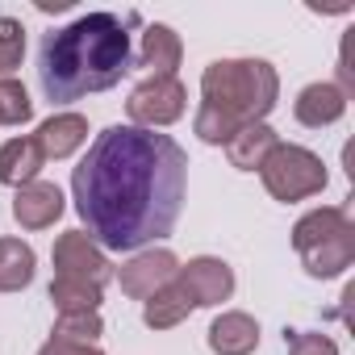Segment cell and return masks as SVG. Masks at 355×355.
<instances>
[{
    "mask_svg": "<svg viewBox=\"0 0 355 355\" xmlns=\"http://www.w3.org/2000/svg\"><path fill=\"white\" fill-rule=\"evenodd\" d=\"M343 226H351L347 209H338V205L309 209V214L297 218V226H293V247L301 251V247H309V243H318V239H326V234H334V230H343Z\"/></svg>",
    "mask_w": 355,
    "mask_h": 355,
    "instance_id": "20",
    "label": "cell"
},
{
    "mask_svg": "<svg viewBox=\"0 0 355 355\" xmlns=\"http://www.w3.org/2000/svg\"><path fill=\"white\" fill-rule=\"evenodd\" d=\"M184 109H189V88L175 76H146L125 101L130 125L138 130H163L171 121H180Z\"/></svg>",
    "mask_w": 355,
    "mask_h": 355,
    "instance_id": "5",
    "label": "cell"
},
{
    "mask_svg": "<svg viewBox=\"0 0 355 355\" xmlns=\"http://www.w3.org/2000/svg\"><path fill=\"white\" fill-rule=\"evenodd\" d=\"M276 142H280V134H276L268 121H255V125H243V130L226 142V159H230V167H239V171H259L263 159L276 150Z\"/></svg>",
    "mask_w": 355,
    "mask_h": 355,
    "instance_id": "16",
    "label": "cell"
},
{
    "mask_svg": "<svg viewBox=\"0 0 355 355\" xmlns=\"http://www.w3.org/2000/svg\"><path fill=\"white\" fill-rule=\"evenodd\" d=\"M259 180L268 189L272 201L280 205H293V201H305V197H318L326 189V163L322 155H313L309 146H297V142H276V150L263 159L259 167Z\"/></svg>",
    "mask_w": 355,
    "mask_h": 355,
    "instance_id": "4",
    "label": "cell"
},
{
    "mask_svg": "<svg viewBox=\"0 0 355 355\" xmlns=\"http://www.w3.org/2000/svg\"><path fill=\"white\" fill-rule=\"evenodd\" d=\"M280 101V76L268 59H214L201 71V105L234 125L263 121Z\"/></svg>",
    "mask_w": 355,
    "mask_h": 355,
    "instance_id": "3",
    "label": "cell"
},
{
    "mask_svg": "<svg viewBox=\"0 0 355 355\" xmlns=\"http://www.w3.org/2000/svg\"><path fill=\"white\" fill-rule=\"evenodd\" d=\"M63 209H67L63 193L51 180H34V184L17 189V197H13V222L21 230H46L63 218Z\"/></svg>",
    "mask_w": 355,
    "mask_h": 355,
    "instance_id": "10",
    "label": "cell"
},
{
    "mask_svg": "<svg viewBox=\"0 0 355 355\" xmlns=\"http://www.w3.org/2000/svg\"><path fill=\"white\" fill-rule=\"evenodd\" d=\"M46 167V155L38 146L34 134L26 138H9L5 146H0V184H9V189H26L38 180V171Z\"/></svg>",
    "mask_w": 355,
    "mask_h": 355,
    "instance_id": "14",
    "label": "cell"
},
{
    "mask_svg": "<svg viewBox=\"0 0 355 355\" xmlns=\"http://www.w3.org/2000/svg\"><path fill=\"white\" fill-rule=\"evenodd\" d=\"M175 280L189 288L197 309H218L222 301L234 297V268L218 255H197V259L180 263V276Z\"/></svg>",
    "mask_w": 355,
    "mask_h": 355,
    "instance_id": "8",
    "label": "cell"
},
{
    "mask_svg": "<svg viewBox=\"0 0 355 355\" xmlns=\"http://www.w3.org/2000/svg\"><path fill=\"white\" fill-rule=\"evenodd\" d=\"M347 113V92L330 80H318L309 88L297 92L293 101V117L305 125V130H322V125H334L338 117Z\"/></svg>",
    "mask_w": 355,
    "mask_h": 355,
    "instance_id": "11",
    "label": "cell"
},
{
    "mask_svg": "<svg viewBox=\"0 0 355 355\" xmlns=\"http://www.w3.org/2000/svg\"><path fill=\"white\" fill-rule=\"evenodd\" d=\"M51 259H55V276L84 280V284H96V288H105V284L113 280V263H109V255H105L84 230H67V234H59Z\"/></svg>",
    "mask_w": 355,
    "mask_h": 355,
    "instance_id": "6",
    "label": "cell"
},
{
    "mask_svg": "<svg viewBox=\"0 0 355 355\" xmlns=\"http://www.w3.org/2000/svg\"><path fill=\"white\" fill-rule=\"evenodd\" d=\"M101 334H105L101 313H59L51 330V338H63V343H96Z\"/></svg>",
    "mask_w": 355,
    "mask_h": 355,
    "instance_id": "21",
    "label": "cell"
},
{
    "mask_svg": "<svg viewBox=\"0 0 355 355\" xmlns=\"http://www.w3.org/2000/svg\"><path fill=\"white\" fill-rule=\"evenodd\" d=\"M288 355H338V343L322 330H288Z\"/></svg>",
    "mask_w": 355,
    "mask_h": 355,
    "instance_id": "24",
    "label": "cell"
},
{
    "mask_svg": "<svg viewBox=\"0 0 355 355\" xmlns=\"http://www.w3.org/2000/svg\"><path fill=\"white\" fill-rule=\"evenodd\" d=\"M38 355H105L96 343H63V338H51L38 347Z\"/></svg>",
    "mask_w": 355,
    "mask_h": 355,
    "instance_id": "25",
    "label": "cell"
},
{
    "mask_svg": "<svg viewBox=\"0 0 355 355\" xmlns=\"http://www.w3.org/2000/svg\"><path fill=\"white\" fill-rule=\"evenodd\" d=\"M184 59V42L180 34H175L171 26H146L142 30V46L134 55V67H146L150 76H175V67H180Z\"/></svg>",
    "mask_w": 355,
    "mask_h": 355,
    "instance_id": "13",
    "label": "cell"
},
{
    "mask_svg": "<svg viewBox=\"0 0 355 355\" xmlns=\"http://www.w3.org/2000/svg\"><path fill=\"white\" fill-rule=\"evenodd\" d=\"M34 138H38L46 159H67L88 142V117L84 113H51Z\"/></svg>",
    "mask_w": 355,
    "mask_h": 355,
    "instance_id": "15",
    "label": "cell"
},
{
    "mask_svg": "<svg viewBox=\"0 0 355 355\" xmlns=\"http://www.w3.org/2000/svg\"><path fill=\"white\" fill-rule=\"evenodd\" d=\"M38 255L21 239H0V293H21L34 284Z\"/></svg>",
    "mask_w": 355,
    "mask_h": 355,
    "instance_id": "18",
    "label": "cell"
},
{
    "mask_svg": "<svg viewBox=\"0 0 355 355\" xmlns=\"http://www.w3.org/2000/svg\"><path fill=\"white\" fill-rule=\"evenodd\" d=\"M134 67L130 30L117 13H84L63 30H51L38 46V88L51 105H71L92 92H109Z\"/></svg>",
    "mask_w": 355,
    "mask_h": 355,
    "instance_id": "2",
    "label": "cell"
},
{
    "mask_svg": "<svg viewBox=\"0 0 355 355\" xmlns=\"http://www.w3.org/2000/svg\"><path fill=\"white\" fill-rule=\"evenodd\" d=\"M297 255H301V263H305V272L313 280H334V276H343L355 263V226H343V230L301 247Z\"/></svg>",
    "mask_w": 355,
    "mask_h": 355,
    "instance_id": "9",
    "label": "cell"
},
{
    "mask_svg": "<svg viewBox=\"0 0 355 355\" xmlns=\"http://www.w3.org/2000/svg\"><path fill=\"white\" fill-rule=\"evenodd\" d=\"M26 59V26L17 17H0V76H13Z\"/></svg>",
    "mask_w": 355,
    "mask_h": 355,
    "instance_id": "23",
    "label": "cell"
},
{
    "mask_svg": "<svg viewBox=\"0 0 355 355\" xmlns=\"http://www.w3.org/2000/svg\"><path fill=\"white\" fill-rule=\"evenodd\" d=\"M189 155L171 134L109 125L71 171V201L101 251H146L180 222Z\"/></svg>",
    "mask_w": 355,
    "mask_h": 355,
    "instance_id": "1",
    "label": "cell"
},
{
    "mask_svg": "<svg viewBox=\"0 0 355 355\" xmlns=\"http://www.w3.org/2000/svg\"><path fill=\"white\" fill-rule=\"evenodd\" d=\"M101 301H105V288H96V284L67 280V276L51 280V305L59 313H101Z\"/></svg>",
    "mask_w": 355,
    "mask_h": 355,
    "instance_id": "19",
    "label": "cell"
},
{
    "mask_svg": "<svg viewBox=\"0 0 355 355\" xmlns=\"http://www.w3.org/2000/svg\"><path fill=\"white\" fill-rule=\"evenodd\" d=\"M193 309H197V305H193L189 288H184L180 280H171L167 288H159L155 297L142 301V322H146L150 330H171V326H180Z\"/></svg>",
    "mask_w": 355,
    "mask_h": 355,
    "instance_id": "17",
    "label": "cell"
},
{
    "mask_svg": "<svg viewBox=\"0 0 355 355\" xmlns=\"http://www.w3.org/2000/svg\"><path fill=\"white\" fill-rule=\"evenodd\" d=\"M259 347V322L243 309H226L209 322V351L214 355H251Z\"/></svg>",
    "mask_w": 355,
    "mask_h": 355,
    "instance_id": "12",
    "label": "cell"
},
{
    "mask_svg": "<svg viewBox=\"0 0 355 355\" xmlns=\"http://www.w3.org/2000/svg\"><path fill=\"white\" fill-rule=\"evenodd\" d=\"M121 280V293L134 297V301H146L155 297L159 288H167L175 276H180V259H175L167 247H146V251H134L130 263H121V272H113Z\"/></svg>",
    "mask_w": 355,
    "mask_h": 355,
    "instance_id": "7",
    "label": "cell"
},
{
    "mask_svg": "<svg viewBox=\"0 0 355 355\" xmlns=\"http://www.w3.org/2000/svg\"><path fill=\"white\" fill-rule=\"evenodd\" d=\"M30 117H34V101L26 84H17L13 76L0 80V125H26Z\"/></svg>",
    "mask_w": 355,
    "mask_h": 355,
    "instance_id": "22",
    "label": "cell"
}]
</instances>
